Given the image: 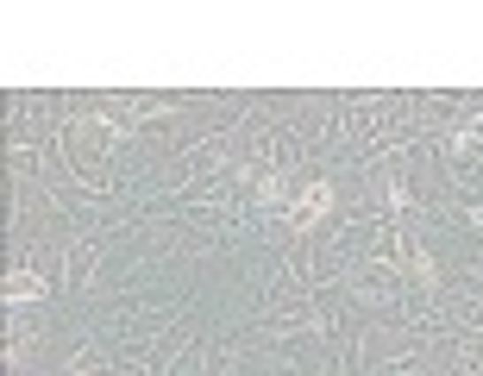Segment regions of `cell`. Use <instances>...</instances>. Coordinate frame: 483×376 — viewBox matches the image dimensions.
<instances>
[{
	"label": "cell",
	"mask_w": 483,
	"mask_h": 376,
	"mask_svg": "<svg viewBox=\"0 0 483 376\" xmlns=\"http://www.w3.org/2000/svg\"><path fill=\"white\" fill-rule=\"evenodd\" d=\"M320 207H326V188H308V195H302V207H295V219H314Z\"/></svg>",
	"instance_id": "6da1fadb"
}]
</instances>
